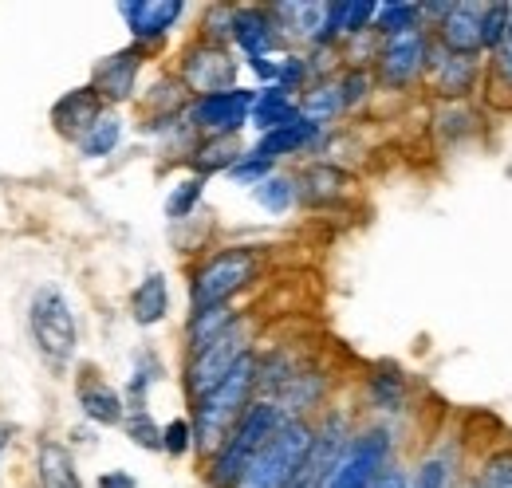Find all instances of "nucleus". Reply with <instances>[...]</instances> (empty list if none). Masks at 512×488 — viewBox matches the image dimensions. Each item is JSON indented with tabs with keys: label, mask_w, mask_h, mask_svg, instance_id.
<instances>
[{
	"label": "nucleus",
	"mask_w": 512,
	"mask_h": 488,
	"mask_svg": "<svg viewBox=\"0 0 512 488\" xmlns=\"http://www.w3.org/2000/svg\"><path fill=\"white\" fill-rule=\"evenodd\" d=\"M256 359L245 355L241 363L229 370V378L221 386H213L205 398H197V414H193V445L201 453H217L225 445V437L237 429V422L249 410V394L256 386Z\"/></svg>",
	"instance_id": "1"
},
{
	"label": "nucleus",
	"mask_w": 512,
	"mask_h": 488,
	"mask_svg": "<svg viewBox=\"0 0 512 488\" xmlns=\"http://www.w3.org/2000/svg\"><path fill=\"white\" fill-rule=\"evenodd\" d=\"M288 422V414L276 406V402H256L245 410V418L237 422V429L225 437V445L213 453V485L217 488H233L241 481V473L249 469V461H253L256 453H260V445L276 433V429Z\"/></svg>",
	"instance_id": "2"
},
{
	"label": "nucleus",
	"mask_w": 512,
	"mask_h": 488,
	"mask_svg": "<svg viewBox=\"0 0 512 488\" xmlns=\"http://www.w3.org/2000/svg\"><path fill=\"white\" fill-rule=\"evenodd\" d=\"M312 441H316L312 429L304 426V422H296V418H288L260 445V453L249 461V469L241 473V481L233 488H288V481L296 477V469L304 465Z\"/></svg>",
	"instance_id": "3"
},
{
	"label": "nucleus",
	"mask_w": 512,
	"mask_h": 488,
	"mask_svg": "<svg viewBox=\"0 0 512 488\" xmlns=\"http://www.w3.org/2000/svg\"><path fill=\"white\" fill-rule=\"evenodd\" d=\"M260 268L256 248H225L217 256H209L197 276H193V311H209V307H225Z\"/></svg>",
	"instance_id": "4"
},
{
	"label": "nucleus",
	"mask_w": 512,
	"mask_h": 488,
	"mask_svg": "<svg viewBox=\"0 0 512 488\" xmlns=\"http://www.w3.org/2000/svg\"><path fill=\"white\" fill-rule=\"evenodd\" d=\"M28 319H32V335H36V343H40V351L52 359V363H67L71 355H75V347H79V327H75V311L67 304V296L60 288H40L36 296H32V311H28Z\"/></svg>",
	"instance_id": "5"
},
{
	"label": "nucleus",
	"mask_w": 512,
	"mask_h": 488,
	"mask_svg": "<svg viewBox=\"0 0 512 488\" xmlns=\"http://www.w3.org/2000/svg\"><path fill=\"white\" fill-rule=\"evenodd\" d=\"M249 355V343H245V327L233 323L229 331H221L213 343H205L201 351H193L190 370H186V386H190L193 402L205 398L213 386H221L229 378V370Z\"/></svg>",
	"instance_id": "6"
},
{
	"label": "nucleus",
	"mask_w": 512,
	"mask_h": 488,
	"mask_svg": "<svg viewBox=\"0 0 512 488\" xmlns=\"http://www.w3.org/2000/svg\"><path fill=\"white\" fill-rule=\"evenodd\" d=\"M386 453H390V441H386V433H379V429L355 437L339 453V461L331 465V473L323 477L320 488H371L375 477L386 469Z\"/></svg>",
	"instance_id": "7"
},
{
	"label": "nucleus",
	"mask_w": 512,
	"mask_h": 488,
	"mask_svg": "<svg viewBox=\"0 0 512 488\" xmlns=\"http://www.w3.org/2000/svg\"><path fill=\"white\" fill-rule=\"evenodd\" d=\"M430 63V44L426 32L418 24H406L398 32H386L383 56H379V71L390 87H406L422 75V67Z\"/></svg>",
	"instance_id": "8"
},
{
	"label": "nucleus",
	"mask_w": 512,
	"mask_h": 488,
	"mask_svg": "<svg viewBox=\"0 0 512 488\" xmlns=\"http://www.w3.org/2000/svg\"><path fill=\"white\" fill-rule=\"evenodd\" d=\"M253 103L256 95L253 91H225V95H209V99H197L190 111V122L197 130L213 134V138H233L245 122L253 119Z\"/></svg>",
	"instance_id": "9"
},
{
	"label": "nucleus",
	"mask_w": 512,
	"mask_h": 488,
	"mask_svg": "<svg viewBox=\"0 0 512 488\" xmlns=\"http://www.w3.org/2000/svg\"><path fill=\"white\" fill-rule=\"evenodd\" d=\"M182 83L197 91V99H209V95H225L233 91L237 83V60L213 44H201L193 48L186 63H182Z\"/></svg>",
	"instance_id": "10"
},
{
	"label": "nucleus",
	"mask_w": 512,
	"mask_h": 488,
	"mask_svg": "<svg viewBox=\"0 0 512 488\" xmlns=\"http://www.w3.org/2000/svg\"><path fill=\"white\" fill-rule=\"evenodd\" d=\"M485 12L489 4H449L438 24L442 48L457 56H477L485 48Z\"/></svg>",
	"instance_id": "11"
},
{
	"label": "nucleus",
	"mask_w": 512,
	"mask_h": 488,
	"mask_svg": "<svg viewBox=\"0 0 512 488\" xmlns=\"http://www.w3.org/2000/svg\"><path fill=\"white\" fill-rule=\"evenodd\" d=\"M119 12H123L134 40H158L182 20L186 4L182 0H138V4H123Z\"/></svg>",
	"instance_id": "12"
},
{
	"label": "nucleus",
	"mask_w": 512,
	"mask_h": 488,
	"mask_svg": "<svg viewBox=\"0 0 512 488\" xmlns=\"http://www.w3.org/2000/svg\"><path fill=\"white\" fill-rule=\"evenodd\" d=\"M99 115H103V99L95 95V87L67 91L64 99L52 107V122H56V130L67 134V138H83L95 126Z\"/></svg>",
	"instance_id": "13"
},
{
	"label": "nucleus",
	"mask_w": 512,
	"mask_h": 488,
	"mask_svg": "<svg viewBox=\"0 0 512 488\" xmlns=\"http://www.w3.org/2000/svg\"><path fill=\"white\" fill-rule=\"evenodd\" d=\"M138 67H142V56L138 48H127V52H115L95 67V95L99 99H130L134 95V79H138Z\"/></svg>",
	"instance_id": "14"
},
{
	"label": "nucleus",
	"mask_w": 512,
	"mask_h": 488,
	"mask_svg": "<svg viewBox=\"0 0 512 488\" xmlns=\"http://www.w3.org/2000/svg\"><path fill=\"white\" fill-rule=\"evenodd\" d=\"M347 449V441H343V429L331 426L327 433H320L316 441H312V449H308V457H304V465L296 469V477L288 481V488H320L323 477L331 473V465L339 461V453Z\"/></svg>",
	"instance_id": "15"
},
{
	"label": "nucleus",
	"mask_w": 512,
	"mask_h": 488,
	"mask_svg": "<svg viewBox=\"0 0 512 488\" xmlns=\"http://www.w3.org/2000/svg\"><path fill=\"white\" fill-rule=\"evenodd\" d=\"M79 406H83V414H87L91 422H99V426H119L123 414H127L119 390L107 386L103 378H91V374L79 382Z\"/></svg>",
	"instance_id": "16"
},
{
	"label": "nucleus",
	"mask_w": 512,
	"mask_h": 488,
	"mask_svg": "<svg viewBox=\"0 0 512 488\" xmlns=\"http://www.w3.org/2000/svg\"><path fill=\"white\" fill-rule=\"evenodd\" d=\"M316 134H320V126L300 115L292 126H280V130H272V134H260L256 150H249V154H253V158H260V162H276L280 154H296V150H304V146H308Z\"/></svg>",
	"instance_id": "17"
},
{
	"label": "nucleus",
	"mask_w": 512,
	"mask_h": 488,
	"mask_svg": "<svg viewBox=\"0 0 512 488\" xmlns=\"http://www.w3.org/2000/svg\"><path fill=\"white\" fill-rule=\"evenodd\" d=\"M233 40L241 44V52L249 60H264L276 44V32H272V20L256 8H245V12H233Z\"/></svg>",
	"instance_id": "18"
},
{
	"label": "nucleus",
	"mask_w": 512,
	"mask_h": 488,
	"mask_svg": "<svg viewBox=\"0 0 512 488\" xmlns=\"http://www.w3.org/2000/svg\"><path fill=\"white\" fill-rule=\"evenodd\" d=\"M130 311H134V323H142V327H154V323L166 319V311H170V288H166V276L162 272H150L134 288Z\"/></svg>",
	"instance_id": "19"
},
{
	"label": "nucleus",
	"mask_w": 512,
	"mask_h": 488,
	"mask_svg": "<svg viewBox=\"0 0 512 488\" xmlns=\"http://www.w3.org/2000/svg\"><path fill=\"white\" fill-rule=\"evenodd\" d=\"M434 67V83L438 91L457 99V95H469L473 79H477V56H457V52H442L438 60H430Z\"/></svg>",
	"instance_id": "20"
},
{
	"label": "nucleus",
	"mask_w": 512,
	"mask_h": 488,
	"mask_svg": "<svg viewBox=\"0 0 512 488\" xmlns=\"http://www.w3.org/2000/svg\"><path fill=\"white\" fill-rule=\"evenodd\" d=\"M379 16L375 0H339L327 4V40L331 36H355L363 28H371V20Z\"/></svg>",
	"instance_id": "21"
},
{
	"label": "nucleus",
	"mask_w": 512,
	"mask_h": 488,
	"mask_svg": "<svg viewBox=\"0 0 512 488\" xmlns=\"http://www.w3.org/2000/svg\"><path fill=\"white\" fill-rule=\"evenodd\" d=\"M300 119V111L292 107V99H288V91H280L276 83L268 87V91H260L253 103V126L260 134H272V130H280V126H292V122Z\"/></svg>",
	"instance_id": "22"
},
{
	"label": "nucleus",
	"mask_w": 512,
	"mask_h": 488,
	"mask_svg": "<svg viewBox=\"0 0 512 488\" xmlns=\"http://www.w3.org/2000/svg\"><path fill=\"white\" fill-rule=\"evenodd\" d=\"M40 485L44 488H83L79 485V473H75V461L60 441H44L40 445Z\"/></svg>",
	"instance_id": "23"
},
{
	"label": "nucleus",
	"mask_w": 512,
	"mask_h": 488,
	"mask_svg": "<svg viewBox=\"0 0 512 488\" xmlns=\"http://www.w3.org/2000/svg\"><path fill=\"white\" fill-rule=\"evenodd\" d=\"M119 138H123V119L103 111V115L95 119V126L79 138V150H83L87 158H103V154H111V150L119 146Z\"/></svg>",
	"instance_id": "24"
},
{
	"label": "nucleus",
	"mask_w": 512,
	"mask_h": 488,
	"mask_svg": "<svg viewBox=\"0 0 512 488\" xmlns=\"http://www.w3.org/2000/svg\"><path fill=\"white\" fill-rule=\"evenodd\" d=\"M343 182H347V178H343L335 166H312V170L300 178V197H304L308 205H323V201L339 197Z\"/></svg>",
	"instance_id": "25"
},
{
	"label": "nucleus",
	"mask_w": 512,
	"mask_h": 488,
	"mask_svg": "<svg viewBox=\"0 0 512 488\" xmlns=\"http://www.w3.org/2000/svg\"><path fill=\"white\" fill-rule=\"evenodd\" d=\"M237 319L229 307H209V311H193V323H190V347L201 351L205 343H213L221 331H229Z\"/></svg>",
	"instance_id": "26"
},
{
	"label": "nucleus",
	"mask_w": 512,
	"mask_h": 488,
	"mask_svg": "<svg viewBox=\"0 0 512 488\" xmlns=\"http://www.w3.org/2000/svg\"><path fill=\"white\" fill-rule=\"evenodd\" d=\"M241 162V150H237V138H209L201 150H197V170L201 178L209 170H233Z\"/></svg>",
	"instance_id": "27"
},
{
	"label": "nucleus",
	"mask_w": 512,
	"mask_h": 488,
	"mask_svg": "<svg viewBox=\"0 0 512 488\" xmlns=\"http://www.w3.org/2000/svg\"><path fill=\"white\" fill-rule=\"evenodd\" d=\"M343 111V95H339V83H331V87H316L308 99H304V107H300V115L308 122H316V126H323V122L331 119V115H339Z\"/></svg>",
	"instance_id": "28"
},
{
	"label": "nucleus",
	"mask_w": 512,
	"mask_h": 488,
	"mask_svg": "<svg viewBox=\"0 0 512 488\" xmlns=\"http://www.w3.org/2000/svg\"><path fill=\"white\" fill-rule=\"evenodd\" d=\"M292 197H296V185L288 182V178H264V182L256 185V201L268 209V213H284L288 205H292Z\"/></svg>",
	"instance_id": "29"
},
{
	"label": "nucleus",
	"mask_w": 512,
	"mask_h": 488,
	"mask_svg": "<svg viewBox=\"0 0 512 488\" xmlns=\"http://www.w3.org/2000/svg\"><path fill=\"white\" fill-rule=\"evenodd\" d=\"M201 189H205V178H190V182L178 185V189L166 197V217H174V221L190 217L193 205H197V197H201Z\"/></svg>",
	"instance_id": "30"
},
{
	"label": "nucleus",
	"mask_w": 512,
	"mask_h": 488,
	"mask_svg": "<svg viewBox=\"0 0 512 488\" xmlns=\"http://www.w3.org/2000/svg\"><path fill=\"white\" fill-rule=\"evenodd\" d=\"M477 488H512V449H505V453H493V457L485 461Z\"/></svg>",
	"instance_id": "31"
},
{
	"label": "nucleus",
	"mask_w": 512,
	"mask_h": 488,
	"mask_svg": "<svg viewBox=\"0 0 512 488\" xmlns=\"http://www.w3.org/2000/svg\"><path fill=\"white\" fill-rule=\"evenodd\" d=\"M127 433L134 445H142V449H162V429L154 426V418L146 414V410H134L127 418Z\"/></svg>",
	"instance_id": "32"
},
{
	"label": "nucleus",
	"mask_w": 512,
	"mask_h": 488,
	"mask_svg": "<svg viewBox=\"0 0 512 488\" xmlns=\"http://www.w3.org/2000/svg\"><path fill=\"white\" fill-rule=\"evenodd\" d=\"M162 449H166L170 457L190 453V449H193V426L186 422V418H174L170 426L162 429Z\"/></svg>",
	"instance_id": "33"
},
{
	"label": "nucleus",
	"mask_w": 512,
	"mask_h": 488,
	"mask_svg": "<svg viewBox=\"0 0 512 488\" xmlns=\"http://www.w3.org/2000/svg\"><path fill=\"white\" fill-rule=\"evenodd\" d=\"M414 16H418V4H379V28L383 32H398V28H406V24H414Z\"/></svg>",
	"instance_id": "34"
},
{
	"label": "nucleus",
	"mask_w": 512,
	"mask_h": 488,
	"mask_svg": "<svg viewBox=\"0 0 512 488\" xmlns=\"http://www.w3.org/2000/svg\"><path fill=\"white\" fill-rule=\"evenodd\" d=\"M505 32H509V4H489V12H485V48L497 52Z\"/></svg>",
	"instance_id": "35"
},
{
	"label": "nucleus",
	"mask_w": 512,
	"mask_h": 488,
	"mask_svg": "<svg viewBox=\"0 0 512 488\" xmlns=\"http://www.w3.org/2000/svg\"><path fill=\"white\" fill-rule=\"evenodd\" d=\"M268 166H272V162H260V158H253V154H241V162H237L229 174H233L237 182H256V185H260L264 178H268Z\"/></svg>",
	"instance_id": "36"
},
{
	"label": "nucleus",
	"mask_w": 512,
	"mask_h": 488,
	"mask_svg": "<svg viewBox=\"0 0 512 488\" xmlns=\"http://www.w3.org/2000/svg\"><path fill=\"white\" fill-rule=\"evenodd\" d=\"M300 79H304V63H300V60H284V63H280V75H276V87H280V91H292V87H300Z\"/></svg>",
	"instance_id": "37"
},
{
	"label": "nucleus",
	"mask_w": 512,
	"mask_h": 488,
	"mask_svg": "<svg viewBox=\"0 0 512 488\" xmlns=\"http://www.w3.org/2000/svg\"><path fill=\"white\" fill-rule=\"evenodd\" d=\"M497 71L512 83V28L505 32V40L497 44Z\"/></svg>",
	"instance_id": "38"
},
{
	"label": "nucleus",
	"mask_w": 512,
	"mask_h": 488,
	"mask_svg": "<svg viewBox=\"0 0 512 488\" xmlns=\"http://www.w3.org/2000/svg\"><path fill=\"white\" fill-rule=\"evenodd\" d=\"M371 488H406V477L398 473V469H383L379 477H375V485Z\"/></svg>",
	"instance_id": "39"
},
{
	"label": "nucleus",
	"mask_w": 512,
	"mask_h": 488,
	"mask_svg": "<svg viewBox=\"0 0 512 488\" xmlns=\"http://www.w3.org/2000/svg\"><path fill=\"white\" fill-rule=\"evenodd\" d=\"M99 488H138V485H134V477H127V473H103Z\"/></svg>",
	"instance_id": "40"
},
{
	"label": "nucleus",
	"mask_w": 512,
	"mask_h": 488,
	"mask_svg": "<svg viewBox=\"0 0 512 488\" xmlns=\"http://www.w3.org/2000/svg\"><path fill=\"white\" fill-rule=\"evenodd\" d=\"M8 437H12V429L0 426V457H4V449H8Z\"/></svg>",
	"instance_id": "41"
},
{
	"label": "nucleus",
	"mask_w": 512,
	"mask_h": 488,
	"mask_svg": "<svg viewBox=\"0 0 512 488\" xmlns=\"http://www.w3.org/2000/svg\"><path fill=\"white\" fill-rule=\"evenodd\" d=\"M509 28H512V4H509Z\"/></svg>",
	"instance_id": "42"
}]
</instances>
